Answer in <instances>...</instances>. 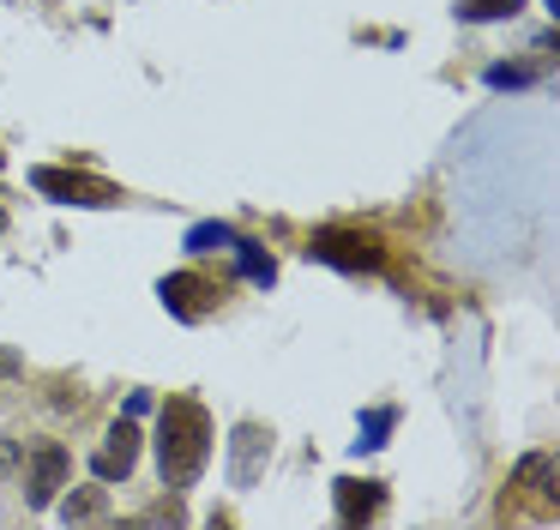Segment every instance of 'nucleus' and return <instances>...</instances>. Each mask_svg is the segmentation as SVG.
Masks as SVG:
<instances>
[{
    "mask_svg": "<svg viewBox=\"0 0 560 530\" xmlns=\"http://www.w3.org/2000/svg\"><path fill=\"white\" fill-rule=\"evenodd\" d=\"M512 488H524V494H555V458L548 452H530L518 464V476H512Z\"/></svg>",
    "mask_w": 560,
    "mask_h": 530,
    "instance_id": "obj_9",
    "label": "nucleus"
},
{
    "mask_svg": "<svg viewBox=\"0 0 560 530\" xmlns=\"http://www.w3.org/2000/svg\"><path fill=\"white\" fill-rule=\"evenodd\" d=\"M133 464H139V422L121 416L109 428V446L91 458V476H97V482H127V476H133Z\"/></svg>",
    "mask_w": 560,
    "mask_h": 530,
    "instance_id": "obj_5",
    "label": "nucleus"
},
{
    "mask_svg": "<svg viewBox=\"0 0 560 530\" xmlns=\"http://www.w3.org/2000/svg\"><path fill=\"white\" fill-rule=\"evenodd\" d=\"M530 79H536L530 67H494V72H488V84H494V91H518V84H530Z\"/></svg>",
    "mask_w": 560,
    "mask_h": 530,
    "instance_id": "obj_15",
    "label": "nucleus"
},
{
    "mask_svg": "<svg viewBox=\"0 0 560 530\" xmlns=\"http://www.w3.org/2000/svg\"><path fill=\"white\" fill-rule=\"evenodd\" d=\"M13 464H19V446H13V440H0V482L13 476Z\"/></svg>",
    "mask_w": 560,
    "mask_h": 530,
    "instance_id": "obj_16",
    "label": "nucleus"
},
{
    "mask_svg": "<svg viewBox=\"0 0 560 530\" xmlns=\"http://www.w3.org/2000/svg\"><path fill=\"white\" fill-rule=\"evenodd\" d=\"M218 296L223 289L211 284V277H199V272H170L163 277V308H170L175 320H206V313L218 308Z\"/></svg>",
    "mask_w": 560,
    "mask_h": 530,
    "instance_id": "obj_4",
    "label": "nucleus"
},
{
    "mask_svg": "<svg viewBox=\"0 0 560 530\" xmlns=\"http://www.w3.org/2000/svg\"><path fill=\"white\" fill-rule=\"evenodd\" d=\"M0 229H7V211H0Z\"/></svg>",
    "mask_w": 560,
    "mask_h": 530,
    "instance_id": "obj_17",
    "label": "nucleus"
},
{
    "mask_svg": "<svg viewBox=\"0 0 560 530\" xmlns=\"http://www.w3.org/2000/svg\"><path fill=\"white\" fill-rule=\"evenodd\" d=\"M235 253H242V272L254 277V284H271V277H278V265H271V253H259L254 241H235Z\"/></svg>",
    "mask_w": 560,
    "mask_h": 530,
    "instance_id": "obj_12",
    "label": "nucleus"
},
{
    "mask_svg": "<svg viewBox=\"0 0 560 530\" xmlns=\"http://www.w3.org/2000/svg\"><path fill=\"white\" fill-rule=\"evenodd\" d=\"M103 512H109V494L103 488H79V494H67V506H61L67 525H91V518H103Z\"/></svg>",
    "mask_w": 560,
    "mask_h": 530,
    "instance_id": "obj_10",
    "label": "nucleus"
},
{
    "mask_svg": "<svg viewBox=\"0 0 560 530\" xmlns=\"http://www.w3.org/2000/svg\"><path fill=\"white\" fill-rule=\"evenodd\" d=\"M31 187L61 205H121V187H109L97 175H73V169H31Z\"/></svg>",
    "mask_w": 560,
    "mask_h": 530,
    "instance_id": "obj_2",
    "label": "nucleus"
},
{
    "mask_svg": "<svg viewBox=\"0 0 560 530\" xmlns=\"http://www.w3.org/2000/svg\"><path fill=\"white\" fill-rule=\"evenodd\" d=\"M392 422H398L392 410H368V422H362V440H355V446H362V452H374V446H386Z\"/></svg>",
    "mask_w": 560,
    "mask_h": 530,
    "instance_id": "obj_13",
    "label": "nucleus"
},
{
    "mask_svg": "<svg viewBox=\"0 0 560 530\" xmlns=\"http://www.w3.org/2000/svg\"><path fill=\"white\" fill-rule=\"evenodd\" d=\"M524 0H458V19H470V24H488V19H512Z\"/></svg>",
    "mask_w": 560,
    "mask_h": 530,
    "instance_id": "obj_11",
    "label": "nucleus"
},
{
    "mask_svg": "<svg viewBox=\"0 0 560 530\" xmlns=\"http://www.w3.org/2000/svg\"><path fill=\"white\" fill-rule=\"evenodd\" d=\"M314 260L338 265V272H374L380 265V241L368 229H319L314 235Z\"/></svg>",
    "mask_w": 560,
    "mask_h": 530,
    "instance_id": "obj_3",
    "label": "nucleus"
},
{
    "mask_svg": "<svg viewBox=\"0 0 560 530\" xmlns=\"http://www.w3.org/2000/svg\"><path fill=\"white\" fill-rule=\"evenodd\" d=\"M380 506H386V494H380V482H355L343 476L338 482V518L343 525H362V518H374Z\"/></svg>",
    "mask_w": 560,
    "mask_h": 530,
    "instance_id": "obj_8",
    "label": "nucleus"
},
{
    "mask_svg": "<svg viewBox=\"0 0 560 530\" xmlns=\"http://www.w3.org/2000/svg\"><path fill=\"white\" fill-rule=\"evenodd\" d=\"M230 229H223V223H199L194 229V235H187V247H194V253H211V247H230Z\"/></svg>",
    "mask_w": 560,
    "mask_h": 530,
    "instance_id": "obj_14",
    "label": "nucleus"
},
{
    "mask_svg": "<svg viewBox=\"0 0 560 530\" xmlns=\"http://www.w3.org/2000/svg\"><path fill=\"white\" fill-rule=\"evenodd\" d=\"M61 482H67V452L55 440H43L37 452H31V506H55V494H61Z\"/></svg>",
    "mask_w": 560,
    "mask_h": 530,
    "instance_id": "obj_7",
    "label": "nucleus"
},
{
    "mask_svg": "<svg viewBox=\"0 0 560 530\" xmlns=\"http://www.w3.org/2000/svg\"><path fill=\"white\" fill-rule=\"evenodd\" d=\"M271 458V434L259 428V422H242L235 428V440H230V482L235 488H247V482L259 476V464Z\"/></svg>",
    "mask_w": 560,
    "mask_h": 530,
    "instance_id": "obj_6",
    "label": "nucleus"
},
{
    "mask_svg": "<svg viewBox=\"0 0 560 530\" xmlns=\"http://www.w3.org/2000/svg\"><path fill=\"white\" fill-rule=\"evenodd\" d=\"M211 458V416L194 398H170L163 404V428H158V470L163 488H194L199 470Z\"/></svg>",
    "mask_w": 560,
    "mask_h": 530,
    "instance_id": "obj_1",
    "label": "nucleus"
}]
</instances>
